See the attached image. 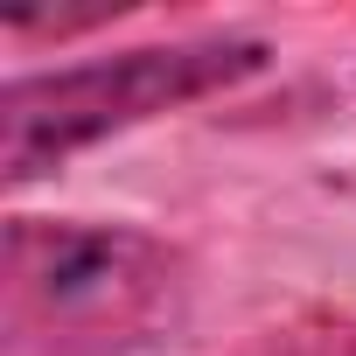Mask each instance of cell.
I'll return each instance as SVG.
<instances>
[{"label":"cell","instance_id":"cell-3","mask_svg":"<svg viewBox=\"0 0 356 356\" xmlns=\"http://www.w3.org/2000/svg\"><path fill=\"white\" fill-rule=\"evenodd\" d=\"M259 356H356V328L349 321H307V328H273L259 342Z\"/></svg>","mask_w":356,"mask_h":356},{"label":"cell","instance_id":"cell-1","mask_svg":"<svg viewBox=\"0 0 356 356\" xmlns=\"http://www.w3.org/2000/svg\"><path fill=\"white\" fill-rule=\"evenodd\" d=\"M182 252L84 217H8L0 335L8 356H133L182 321Z\"/></svg>","mask_w":356,"mask_h":356},{"label":"cell","instance_id":"cell-2","mask_svg":"<svg viewBox=\"0 0 356 356\" xmlns=\"http://www.w3.org/2000/svg\"><path fill=\"white\" fill-rule=\"evenodd\" d=\"M266 63L273 49L259 35H203V42H154V49H119L70 70L8 77V91H0V175L22 189L35 175L63 168L70 154L98 147L105 133H126L154 112H182L210 91H231Z\"/></svg>","mask_w":356,"mask_h":356}]
</instances>
